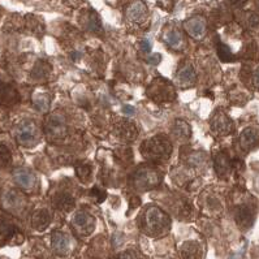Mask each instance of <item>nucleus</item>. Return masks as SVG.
Here are the masks:
<instances>
[{"instance_id":"f257e3e1","label":"nucleus","mask_w":259,"mask_h":259,"mask_svg":"<svg viewBox=\"0 0 259 259\" xmlns=\"http://www.w3.org/2000/svg\"><path fill=\"white\" fill-rule=\"evenodd\" d=\"M142 229L150 236H160L169 229V218L158 207H149L144 213Z\"/></svg>"},{"instance_id":"f03ea898","label":"nucleus","mask_w":259,"mask_h":259,"mask_svg":"<svg viewBox=\"0 0 259 259\" xmlns=\"http://www.w3.org/2000/svg\"><path fill=\"white\" fill-rule=\"evenodd\" d=\"M172 145L171 141L165 136H155L145 141L141 145V153L144 154L145 158L151 159V160H163L171 155Z\"/></svg>"},{"instance_id":"7ed1b4c3","label":"nucleus","mask_w":259,"mask_h":259,"mask_svg":"<svg viewBox=\"0 0 259 259\" xmlns=\"http://www.w3.org/2000/svg\"><path fill=\"white\" fill-rule=\"evenodd\" d=\"M16 138L19 144L25 147H33L39 142L40 133L37 124L33 120H24L17 125L16 129Z\"/></svg>"},{"instance_id":"20e7f679","label":"nucleus","mask_w":259,"mask_h":259,"mask_svg":"<svg viewBox=\"0 0 259 259\" xmlns=\"http://www.w3.org/2000/svg\"><path fill=\"white\" fill-rule=\"evenodd\" d=\"M45 129H46L47 138L51 141L64 140L68 136V126L65 117L61 113L55 112L47 116L46 122H45Z\"/></svg>"},{"instance_id":"39448f33","label":"nucleus","mask_w":259,"mask_h":259,"mask_svg":"<svg viewBox=\"0 0 259 259\" xmlns=\"http://www.w3.org/2000/svg\"><path fill=\"white\" fill-rule=\"evenodd\" d=\"M147 94L150 98L159 102H168L176 98L174 85L164 78L154 79L147 89Z\"/></svg>"},{"instance_id":"423d86ee","label":"nucleus","mask_w":259,"mask_h":259,"mask_svg":"<svg viewBox=\"0 0 259 259\" xmlns=\"http://www.w3.org/2000/svg\"><path fill=\"white\" fill-rule=\"evenodd\" d=\"M135 186L140 190H150L159 185L160 183V174L156 169L150 167L141 168L136 172L135 177Z\"/></svg>"},{"instance_id":"0eeeda50","label":"nucleus","mask_w":259,"mask_h":259,"mask_svg":"<svg viewBox=\"0 0 259 259\" xmlns=\"http://www.w3.org/2000/svg\"><path fill=\"white\" fill-rule=\"evenodd\" d=\"M210 128L213 135L227 136L233 131V121H232L231 117L227 113L219 110L213 113L212 117H211Z\"/></svg>"},{"instance_id":"6e6552de","label":"nucleus","mask_w":259,"mask_h":259,"mask_svg":"<svg viewBox=\"0 0 259 259\" xmlns=\"http://www.w3.org/2000/svg\"><path fill=\"white\" fill-rule=\"evenodd\" d=\"M72 226L78 235L89 236L90 233H93L95 228V219L93 215H90L86 211H79L74 215L73 220H72Z\"/></svg>"},{"instance_id":"1a4fd4ad","label":"nucleus","mask_w":259,"mask_h":259,"mask_svg":"<svg viewBox=\"0 0 259 259\" xmlns=\"http://www.w3.org/2000/svg\"><path fill=\"white\" fill-rule=\"evenodd\" d=\"M3 207L12 212H21L25 207V197L16 189H8L3 194Z\"/></svg>"},{"instance_id":"9d476101","label":"nucleus","mask_w":259,"mask_h":259,"mask_svg":"<svg viewBox=\"0 0 259 259\" xmlns=\"http://www.w3.org/2000/svg\"><path fill=\"white\" fill-rule=\"evenodd\" d=\"M13 179L16 184L22 188L24 190H33L37 185V179L35 175L26 168H17L13 171Z\"/></svg>"},{"instance_id":"9b49d317","label":"nucleus","mask_w":259,"mask_h":259,"mask_svg":"<svg viewBox=\"0 0 259 259\" xmlns=\"http://www.w3.org/2000/svg\"><path fill=\"white\" fill-rule=\"evenodd\" d=\"M115 133L117 137H120L124 141H133L136 140L138 135L137 126L132 120L122 119L121 121H119L115 126Z\"/></svg>"},{"instance_id":"f8f14e48","label":"nucleus","mask_w":259,"mask_h":259,"mask_svg":"<svg viewBox=\"0 0 259 259\" xmlns=\"http://www.w3.org/2000/svg\"><path fill=\"white\" fill-rule=\"evenodd\" d=\"M19 92L12 85L0 81V106L11 107L19 103Z\"/></svg>"},{"instance_id":"ddd939ff","label":"nucleus","mask_w":259,"mask_h":259,"mask_svg":"<svg viewBox=\"0 0 259 259\" xmlns=\"http://www.w3.org/2000/svg\"><path fill=\"white\" fill-rule=\"evenodd\" d=\"M236 223H237V226L242 229H249L251 228V226L254 224V220H255V212L254 210L249 207V206H240V207L236 210V215H235Z\"/></svg>"},{"instance_id":"4468645a","label":"nucleus","mask_w":259,"mask_h":259,"mask_svg":"<svg viewBox=\"0 0 259 259\" xmlns=\"http://www.w3.org/2000/svg\"><path fill=\"white\" fill-rule=\"evenodd\" d=\"M259 142V129L255 126H249L244 129L240 135V146L245 151L253 149Z\"/></svg>"},{"instance_id":"2eb2a0df","label":"nucleus","mask_w":259,"mask_h":259,"mask_svg":"<svg viewBox=\"0 0 259 259\" xmlns=\"http://www.w3.org/2000/svg\"><path fill=\"white\" fill-rule=\"evenodd\" d=\"M213 165H215V171H217L218 176L226 177L232 168V163L228 154L226 151H219L213 158Z\"/></svg>"},{"instance_id":"dca6fc26","label":"nucleus","mask_w":259,"mask_h":259,"mask_svg":"<svg viewBox=\"0 0 259 259\" xmlns=\"http://www.w3.org/2000/svg\"><path fill=\"white\" fill-rule=\"evenodd\" d=\"M20 233L16 227L13 226L12 223L7 218L0 217V237L3 238L4 241H12L17 238V236H20Z\"/></svg>"},{"instance_id":"f3484780","label":"nucleus","mask_w":259,"mask_h":259,"mask_svg":"<svg viewBox=\"0 0 259 259\" xmlns=\"http://www.w3.org/2000/svg\"><path fill=\"white\" fill-rule=\"evenodd\" d=\"M51 241L52 247H54L56 253L60 254V255H64V254L68 253V250H69V238L63 232H54Z\"/></svg>"},{"instance_id":"a211bd4d","label":"nucleus","mask_w":259,"mask_h":259,"mask_svg":"<svg viewBox=\"0 0 259 259\" xmlns=\"http://www.w3.org/2000/svg\"><path fill=\"white\" fill-rule=\"evenodd\" d=\"M51 223V215L46 210H38L31 217V224L33 228L37 231H45Z\"/></svg>"},{"instance_id":"6ab92c4d","label":"nucleus","mask_w":259,"mask_h":259,"mask_svg":"<svg viewBox=\"0 0 259 259\" xmlns=\"http://www.w3.org/2000/svg\"><path fill=\"white\" fill-rule=\"evenodd\" d=\"M177 79L183 86H192L195 82V70L190 64H185L177 72Z\"/></svg>"},{"instance_id":"aec40b11","label":"nucleus","mask_w":259,"mask_h":259,"mask_svg":"<svg viewBox=\"0 0 259 259\" xmlns=\"http://www.w3.org/2000/svg\"><path fill=\"white\" fill-rule=\"evenodd\" d=\"M181 258L183 259H199L201 258V249L199 245L194 241H188L183 244L180 249Z\"/></svg>"},{"instance_id":"412c9836","label":"nucleus","mask_w":259,"mask_h":259,"mask_svg":"<svg viewBox=\"0 0 259 259\" xmlns=\"http://www.w3.org/2000/svg\"><path fill=\"white\" fill-rule=\"evenodd\" d=\"M172 133L177 140H186L192 136V129H190L189 124L184 120H176L174 128H172Z\"/></svg>"},{"instance_id":"4be33fe9","label":"nucleus","mask_w":259,"mask_h":259,"mask_svg":"<svg viewBox=\"0 0 259 259\" xmlns=\"http://www.w3.org/2000/svg\"><path fill=\"white\" fill-rule=\"evenodd\" d=\"M55 202V206L58 208H61L64 211H70L73 210L74 206H76V202H74L73 197L68 193H59L58 195L54 199Z\"/></svg>"},{"instance_id":"5701e85b","label":"nucleus","mask_w":259,"mask_h":259,"mask_svg":"<svg viewBox=\"0 0 259 259\" xmlns=\"http://www.w3.org/2000/svg\"><path fill=\"white\" fill-rule=\"evenodd\" d=\"M33 103L34 107H35L38 111H40V112H46L50 108V104H51V95L47 94V93L35 94L33 97Z\"/></svg>"},{"instance_id":"b1692460","label":"nucleus","mask_w":259,"mask_h":259,"mask_svg":"<svg viewBox=\"0 0 259 259\" xmlns=\"http://www.w3.org/2000/svg\"><path fill=\"white\" fill-rule=\"evenodd\" d=\"M186 30L194 37H201L204 31V22L199 19H195L186 24Z\"/></svg>"},{"instance_id":"393cba45","label":"nucleus","mask_w":259,"mask_h":259,"mask_svg":"<svg viewBox=\"0 0 259 259\" xmlns=\"http://www.w3.org/2000/svg\"><path fill=\"white\" fill-rule=\"evenodd\" d=\"M50 72H51V65L49 63H46V61H38L31 73H33V77H35V78H45V77L49 76Z\"/></svg>"},{"instance_id":"a878e982","label":"nucleus","mask_w":259,"mask_h":259,"mask_svg":"<svg viewBox=\"0 0 259 259\" xmlns=\"http://www.w3.org/2000/svg\"><path fill=\"white\" fill-rule=\"evenodd\" d=\"M218 55H219L220 60L222 61H233L235 60V56L232 54V51L229 50V47L224 43H219L218 45Z\"/></svg>"},{"instance_id":"bb28decb","label":"nucleus","mask_w":259,"mask_h":259,"mask_svg":"<svg viewBox=\"0 0 259 259\" xmlns=\"http://www.w3.org/2000/svg\"><path fill=\"white\" fill-rule=\"evenodd\" d=\"M165 42L174 49H179L183 45V35L179 31H172L171 34H168L165 37Z\"/></svg>"},{"instance_id":"cd10ccee","label":"nucleus","mask_w":259,"mask_h":259,"mask_svg":"<svg viewBox=\"0 0 259 259\" xmlns=\"http://www.w3.org/2000/svg\"><path fill=\"white\" fill-rule=\"evenodd\" d=\"M12 160V154L11 150L6 145H0V167H6Z\"/></svg>"},{"instance_id":"c85d7f7f","label":"nucleus","mask_w":259,"mask_h":259,"mask_svg":"<svg viewBox=\"0 0 259 259\" xmlns=\"http://www.w3.org/2000/svg\"><path fill=\"white\" fill-rule=\"evenodd\" d=\"M77 176L81 179V180H86L90 175H92V167L89 164H81L76 168Z\"/></svg>"},{"instance_id":"c756f323","label":"nucleus","mask_w":259,"mask_h":259,"mask_svg":"<svg viewBox=\"0 0 259 259\" xmlns=\"http://www.w3.org/2000/svg\"><path fill=\"white\" fill-rule=\"evenodd\" d=\"M144 12H145L144 4H136V6L132 7L131 11H129V17H131L132 20H138Z\"/></svg>"},{"instance_id":"7c9ffc66","label":"nucleus","mask_w":259,"mask_h":259,"mask_svg":"<svg viewBox=\"0 0 259 259\" xmlns=\"http://www.w3.org/2000/svg\"><path fill=\"white\" fill-rule=\"evenodd\" d=\"M90 194H92L93 197H95V199H97L98 202H103L107 197V193L104 192V190L97 188V186H94V188H93L92 192H90Z\"/></svg>"},{"instance_id":"2f4dec72","label":"nucleus","mask_w":259,"mask_h":259,"mask_svg":"<svg viewBox=\"0 0 259 259\" xmlns=\"http://www.w3.org/2000/svg\"><path fill=\"white\" fill-rule=\"evenodd\" d=\"M160 60H162V56L159 55V54H153V55L147 59L149 64H151V65H158L159 63H160Z\"/></svg>"},{"instance_id":"473e14b6","label":"nucleus","mask_w":259,"mask_h":259,"mask_svg":"<svg viewBox=\"0 0 259 259\" xmlns=\"http://www.w3.org/2000/svg\"><path fill=\"white\" fill-rule=\"evenodd\" d=\"M116 259H138V256L133 251H124V253L120 254Z\"/></svg>"},{"instance_id":"72a5a7b5","label":"nucleus","mask_w":259,"mask_h":259,"mask_svg":"<svg viewBox=\"0 0 259 259\" xmlns=\"http://www.w3.org/2000/svg\"><path fill=\"white\" fill-rule=\"evenodd\" d=\"M135 107L132 106H124L122 107V112L125 113V115H133L135 113Z\"/></svg>"},{"instance_id":"f704fd0d","label":"nucleus","mask_w":259,"mask_h":259,"mask_svg":"<svg viewBox=\"0 0 259 259\" xmlns=\"http://www.w3.org/2000/svg\"><path fill=\"white\" fill-rule=\"evenodd\" d=\"M253 81H254V85L259 89V68L254 72V76H253Z\"/></svg>"},{"instance_id":"c9c22d12","label":"nucleus","mask_w":259,"mask_h":259,"mask_svg":"<svg viewBox=\"0 0 259 259\" xmlns=\"http://www.w3.org/2000/svg\"><path fill=\"white\" fill-rule=\"evenodd\" d=\"M141 47H142V50H144V51H146V52H150V43H149V40H142V42H141Z\"/></svg>"},{"instance_id":"e433bc0d","label":"nucleus","mask_w":259,"mask_h":259,"mask_svg":"<svg viewBox=\"0 0 259 259\" xmlns=\"http://www.w3.org/2000/svg\"><path fill=\"white\" fill-rule=\"evenodd\" d=\"M244 250H245V247H242V249H241L240 251H237V253L232 256L231 259H242V255H244Z\"/></svg>"},{"instance_id":"4c0bfd02","label":"nucleus","mask_w":259,"mask_h":259,"mask_svg":"<svg viewBox=\"0 0 259 259\" xmlns=\"http://www.w3.org/2000/svg\"><path fill=\"white\" fill-rule=\"evenodd\" d=\"M231 3L236 7H241L246 3V0H231Z\"/></svg>"}]
</instances>
